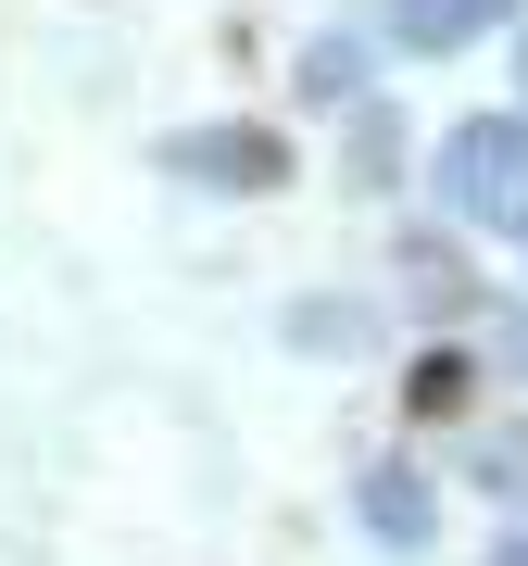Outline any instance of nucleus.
I'll list each match as a JSON object with an SVG mask.
<instances>
[{
  "label": "nucleus",
  "mask_w": 528,
  "mask_h": 566,
  "mask_svg": "<svg viewBox=\"0 0 528 566\" xmlns=\"http://www.w3.org/2000/svg\"><path fill=\"white\" fill-rule=\"evenodd\" d=\"M441 202L466 214V227H504V214L528 202V114H466V126H453Z\"/></svg>",
  "instance_id": "nucleus-1"
},
{
  "label": "nucleus",
  "mask_w": 528,
  "mask_h": 566,
  "mask_svg": "<svg viewBox=\"0 0 528 566\" xmlns=\"http://www.w3.org/2000/svg\"><path fill=\"white\" fill-rule=\"evenodd\" d=\"M177 177H202V189H277L289 177V139H277V126H189Z\"/></svg>",
  "instance_id": "nucleus-2"
},
{
  "label": "nucleus",
  "mask_w": 528,
  "mask_h": 566,
  "mask_svg": "<svg viewBox=\"0 0 528 566\" xmlns=\"http://www.w3.org/2000/svg\"><path fill=\"white\" fill-rule=\"evenodd\" d=\"M490 13H516V0H390V39L403 51H466Z\"/></svg>",
  "instance_id": "nucleus-3"
},
{
  "label": "nucleus",
  "mask_w": 528,
  "mask_h": 566,
  "mask_svg": "<svg viewBox=\"0 0 528 566\" xmlns=\"http://www.w3.org/2000/svg\"><path fill=\"white\" fill-rule=\"evenodd\" d=\"M366 528H378L390 554L427 542V479H415V465H378V479H366Z\"/></svg>",
  "instance_id": "nucleus-4"
},
{
  "label": "nucleus",
  "mask_w": 528,
  "mask_h": 566,
  "mask_svg": "<svg viewBox=\"0 0 528 566\" xmlns=\"http://www.w3.org/2000/svg\"><path fill=\"white\" fill-rule=\"evenodd\" d=\"M352 76H366V39H315L303 51V102H352Z\"/></svg>",
  "instance_id": "nucleus-5"
},
{
  "label": "nucleus",
  "mask_w": 528,
  "mask_h": 566,
  "mask_svg": "<svg viewBox=\"0 0 528 566\" xmlns=\"http://www.w3.org/2000/svg\"><path fill=\"white\" fill-rule=\"evenodd\" d=\"M289 340H303V353H352V340H366V315H352V303H303V315H289Z\"/></svg>",
  "instance_id": "nucleus-6"
},
{
  "label": "nucleus",
  "mask_w": 528,
  "mask_h": 566,
  "mask_svg": "<svg viewBox=\"0 0 528 566\" xmlns=\"http://www.w3.org/2000/svg\"><path fill=\"white\" fill-rule=\"evenodd\" d=\"M466 465H478V491H504V504H516V491H528V428H504V441H478Z\"/></svg>",
  "instance_id": "nucleus-7"
},
{
  "label": "nucleus",
  "mask_w": 528,
  "mask_h": 566,
  "mask_svg": "<svg viewBox=\"0 0 528 566\" xmlns=\"http://www.w3.org/2000/svg\"><path fill=\"white\" fill-rule=\"evenodd\" d=\"M490 327H504V340H490V353H504V378H528V303H516V315H490Z\"/></svg>",
  "instance_id": "nucleus-8"
},
{
  "label": "nucleus",
  "mask_w": 528,
  "mask_h": 566,
  "mask_svg": "<svg viewBox=\"0 0 528 566\" xmlns=\"http://www.w3.org/2000/svg\"><path fill=\"white\" fill-rule=\"evenodd\" d=\"M490 566H528V542H504V554H490Z\"/></svg>",
  "instance_id": "nucleus-9"
},
{
  "label": "nucleus",
  "mask_w": 528,
  "mask_h": 566,
  "mask_svg": "<svg viewBox=\"0 0 528 566\" xmlns=\"http://www.w3.org/2000/svg\"><path fill=\"white\" fill-rule=\"evenodd\" d=\"M516 240H528V202H516Z\"/></svg>",
  "instance_id": "nucleus-10"
}]
</instances>
